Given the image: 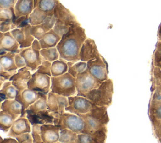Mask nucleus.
<instances>
[{
  "mask_svg": "<svg viewBox=\"0 0 161 143\" xmlns=\"http://www.w3.org/2000/svg\"><path fill=\"white\" fill-rule=\"evenodd\" d=\"M87 39L85 29L80 24L70 27L69 31L64 34L57 45L60 58L67 61H78L82 44Z\"/></svg>",
  "mask_w": 161,
  "mask_h": 143,
  "instance_id": "1",
  "label": "nucleus"
},
{
  "mask_svg": "<svg viewBox=\"0 0 161 143\" xmlns=\"http://www.w3.org/2000/svg\"><path fill=\"white\" fill-rule=\"evenodd\" d=\"M53 117V124L60 130L67 129L77 134H90L93 131L87 125L85 120L79 115L65 112L64 114L50 112Z\"/></svg>",
  "mask_w": 161,
  "mask_h": 143,
  "instance_id": "2",
  "label": "nucleus"
},
{
  "mask_svg": "<svg viewBox=\"0 0 161 143\" xmlns=\"http://www.w3.org/2000/svg\"><path fill=\"white\" fill-rule=\"evenodd\" d=\"M113 95V82L112 79L101 82L99 87L89 93L84 95V97L93 103L99 106L109 107L112 104Z\"/></svg>",
  "mask_w": 161,
  "mask_h": 143,
  "instance_id": "3",
  "label": "nucleus"
},
{
  "mask_svg": "<svg viewBox=\"0 0 161 143\" xmlns=\"http://www.w3.org/2000/svg\"><path fill=\"white\" fill-rule=\"evenodd\" d=\"M50 92L67 97L77 95L75 78L68 72L58 77H51Z\"/></svg>",
  "mask_w": 161,
  "mask_h": 143,
  "instance_id": "4",
  "label": "nucleus"
},
{
  "mask_svg": "<svg viewBox=\"0 0 161 143\" xmlns=\"http://www.w3.org/2000/svg\"><path fill=\"white\" fill-rule=\"evenodd\" d=\"M78 115L85 120L87 125L93 132L106 126L109 122L108 107L106 106L95 105L90 112Z\"/></svg>",
  "mask_w": 161,
  "mask_h": 143,
  "instance_id": "5",
  "label": "nucleus"
},
{
  "mask_svg": "<svg viewBox=\"0 0 161 143\" xmlns=\"http://www.w3.org/2000/svg\"><path fill=\"white\" fill-rule=\"evenodd\" d=\"M101 82L92 77L87 69L79 73L75 77V88L77 95L83 96L91 90L99 87Z\"/></svg>",
  "mask_w": 161,
  "mask_h": 143,
  "instance_id": "6",
  "label": "nucleus"
},
{
  "mask_svg": "<svg viewBox=\"0 0 161 143\" xmlns=\"http://www.w3.org/2000/svg\"><path fill=\"white\" fill-rule=\"evenodd\" d=\"M68 99L69 104L65 108V112L76 115L86 114L90 112L95 105L91 101L82 96L75 95L69 97Z\"/></svg>",
  "mask_w": 161,
  "mask_h": 143,
  "instance_id": "7",
  "label": "nucleus"
},
{
  "mask_svg": "<svg viewBox=\"0 0 161 143\" xmlns=\"http://www.w3.org/2000/svg\"><path fill=\"white\" fill-rule=\"evenodd\" d=\"M51 77L35 72L28 82V88L45 95L50 92Z\"/></svg>",
  "mask_w": 161,
  "mask_h": 143,
  "instance_id": "8",
  "label": "nucleus"
},
{
  "mask_svg": "<svg viewBox=\"0 0 161 143\" xmlns=\"http://www.w3.org/2000/svg\"><path fill=\"white\" fill-rule=\"evenodd\" d=\"M87 63V70L97 80L103 82L109 78L108 63L102 56L99 58L90 60Z\"/></svg>",
  "mask_w": 161,
  "mask_h": 143,
  "instance_id": "9",
  "label": "nucleus"
},
{
  "mask_svg": "<svg viewBox=\"0 0 161 143\" xmlns=\"http://www.w3.org/2000/svg\"><path fill=\"white\" fill-rule=\"evenodd\" d=\"M68 97L50 92L47 95V110L49 112L64 114L69 106Z\"/></svg>",
  "mask_w": 161,
  "mask_h": 143,
  "instance_id": "10",
  "label": "nucleus"
},
{
  "mask_svg": "<svg viewBox=\"0 0 161 143\" xmlns=\"http://www.w3.org/2000/svg\"><path fill=\"white\" fill-rule=\"evenodd\" d=\"M40 51V50L35 49L31 46L20 49L19 54L24 58L26 66L30 68L31 72H35L42 63V58Z\"/></svg>",
  "mask_w": 161,
  "mask_h": 143,
  "instance_id": "11",
  "label": "nucleus"
},
{
  "mask_svg": "<svg viewBox=\"0 0 161 143\" xmlns=\"http://www.w3.org/2000/svg\"><path fill=\"white\" fill-rule=\"evenodd\" d=\"M30 29L31 25L28 24L21 28H16L11 31V34L19 44L20 49L30 47L35 39L31 35Z\"/></svg>",
  "mask_w": 161,
  "mask_h": 143,
  "instance_id": "12",
  "label": "nucleus"
},
{
  "mask_svg": "<svg viewBox=\"0 0 161 143\" xmlns=\"http://www.w3.org/2000/svg\"><path fill=\"white\" fill-rule=\"evenodd\" d=\"M100 57H101V55L97 50L94 40L93 39L87 38L82 44L80 50V61L87 62L90 60L99 58Z\"/></svg>",
  "mask_w": 161,
  "mask_h": 143,
  "instance_id": "13",
  "label": "nucleus"
},
{
  "mask_svg": "<svg viewBox=\"0 0 161 143\" xmlns=\"http://www.w3.org/2000/svg\"><path fill=\"white\" fill-rule=\"evenodd\" d=\"M42 93L31 90L29 88H26L21 92L18 93L16 100H18L22 105V114L21 117H25V113H26L28 108L35 102L42 95Z\"/></svg>",
  "mask_w": 161,
  "mask_h": 143,
  "instance_id": "14",
  "label": "nucleus"
},
{
  "mask_svg": "<svg viewBox=\"0 0 161 143\" xmlns=\"http://www.w3.org/2000/svg\"><path fill=\"white\" fill-rule=\"evenodd\" d=\"M53 16L56 18V21L69 26L80 24L70 11L60 2L53 11Z\"/></svg>",
  "mask_w": 161,
  "mask_h": 143,
  "instance_id": "15",
  "label": "nucleus"
},
{
  "mask_svg": "<svg viewBox=\"0 0 161 143\" xmlns=\"http://www.w3.org/2000/svg\"><path fill=\"white\" fill-rule=\"evenodd\" d=\"M31 75L32 74L30 68L25 66L18 70L17 73L9 80L11 81L12 85L15 87L19 93L28 88V82L30 80Z\"/></svg>",
  "mask_w": 161,
  "mask_h": 143,
  "instance_id": "16",
  "label": "nucleus"
},
{
  "mask_svg": "<svg viewBox=\"0 0 161 143\" xmlns=\"http://www.w3.org/2000/svg\"><path fill=\"white\" fill-rule=\"evenodd\" d=\"M108 129L104 126L90 134H78L77 143H105Z\"/></svg>",
  "mask_w": 161,
  "mask_h": 143,
  "instance_id": "17",
  "label": "nucleus"
},
{
  "mask_svg": "<svg viewBox=\"0 0 161 143\" xmlns=\"http://www.w3.org/2000/svg\"><path fill=\"white\" fill-rule=\"evenodd\" d=\"M60 129L54 124H45L40 125V135L44 143L58 142Z\"/></svg>",
  "mask_w": 161,
  "mask_h": 143,
  "instance_id": "18",
  "label": "nucleus"
},
{
  "mask_svg": "<svg viewBox=\"0 0 161 143\" xmlns=\"http://www.w3.org/2000/svg\"><path fill=\"white\" fill-rule=\"evenodd\" d=\"M0 50L1 51L19 53V44L11 34V31L1 33Z\"/></svg>",
  "mask_w": 161,
  "mask_h": 143,
  "instance_id": "19",
  "label": "nucleus"
},
{
  "mask_svg": "<svg viewBox=\"0 0 161 143\" xmlns=\"http://www.w3.org/2000/svg\"><path fill=\"white\" fill-rule=\"evenodd\" d=\"M31 132V126L28 119L25 117H19L14 122L7 135L8 137L16 138L24 133Z\"/></svg>",
  "mask_w": 161,
  "mask_h": 143,
  "instance_id": "20",
  "label": "nucleus"
},
{
  "mask_svg": "<svg viewBox=\"0 0 161 143\" xmlns=\"http://www.w3.org/2000/svg\"><path fill=\"white\" fill-rule=\"evenodd\" d=\"M33 9L34 0H17L14 7L15 19L21 16H29Z\"/></svg>",
  "mask_w": 161,
  "mask_h": 143,
  "instance_id": "21",
  "label": "nucleus"
},
{
  "mask_svg": "<svg viewBox=\"0 0 161 143\" xmlns=\"http://www.w3.org/2000/svg\"><path fill=\"white\" fill-rule=\"evenodd\" d=\"M15 55V53L1 51L0 67H2L5 71L18 70V68L14 61Z\"/></svg>",
  "mask_w": 161,
  "mask_h": 143,
  "instance_id": "22",
  "label": "nucleus"
},
{
  "mask_svg": "<svg viewBox=\"0 0 161 143\" xmlns=\"http://www.w3.org/2000/svg\"><path fill=\"white\" fill-rule=\"evenodd\" d=\"M1 110L18 117L22 114V105L16 99L3 101L1 104Z\"/></svg>",
  "mask_w": 161,
  "mask_h": 143,
  "instance_id": "23",
  "label": "nucleus"
},
{
  "mask_svg": "<svg viewBox=\"0 0 161 143\" xmlns=\"http://www.w3.org/2000/svg\"><path fill=\"white\" fill-rule=\"evenodd\" d=\"M61 40V37L58 36L53 29L45 33L44 36L39 40L42 49L56 47L57 44Z\"/></svg>",
  "mask_w": 161,
  "mask_h": 143,
  "instance_id": "24",
  "label": "nucleus"
},
{
  "mask_svg": "<svg viewBox=\"0 0 161 143\" xmlns=\"http://www.w3.org/2000/svg\"><path fill=\"white\" fill-rule=\"evenodd\" d=\"M18 91L14 86L12 85V82L10 80L4 82L1 87L0 93L1 96V102L4 100H13L15 99Z\"/></svg>",
  "mask_w": 161,
  "mask_h": 143,
  "instance_id": "25",
  "label": "nucleus"
},
{
  "mask_svg": "<svg viewBox=\"0 0 161 143\" xmlns=\"http://www.w3.org/2000/svg\"><path fill=\"white\" fill-rule=\"evenodd\" d=\"M19 117L12 115L8 112L0 111V129L4 132H9L14 122Z\"/></svg>",
  "mask_w": 161,
  "mask_h": 143,
  "instance_id": "26",
  "label": "nucleus"
},
{
  "mask_svg": "<svg viewBox=\"0 0 161 143\" xmlns=\"http://www.w3.org/2000/svg\"><path fill=\"white\" fill-rule=\"evenodd\" d=\"M46 110H47V95L45 94H42L41 97L31 105L26 110V111H30L35 114L43 113Z\"/></svg>",
  "mask_w": 161,
  "mask_h": 143,
  "instance_id": "27",
  "label": "nucleus"
},
{
  "mask_svg": "<svg viewBox=\"0 0 161 143\" xmlns=\"http://www.w3.org/2000/svg\"><path fill=\"white\" fill-rule=\"evenodd\" d=\"M68 72L67 61L64 59L59 58L52 63L51 73L52 77H58Z\"/></svg>",
  "mask_w": 161,
  "mask_h": 143,
  "instance_id": "28",
  "label": "nucleus"
},
{
  "mask_svg": "<svg viewBox=\"0 0 161 143\" xmlns=\"http://www.w3.org/2000/svg\"><path fill=\"white\" fill-rule=\"evenodd\" d=\"M48 14L38 7L35 8L28 16V23L31 26L43 23Z\"/></svg>",
  "mask_w": 161,
  "mask_h": 143,
  "instance_id": "29",
  "label": "nucleus"
},
{
  "mask_svg": "<svg viewBox=\"0 0 161 143\" xmlns=\"http://www.w3.org/2000/svg\"><path fill=\"white\" fill-rule=\"evenodd\" d=\"M68 73L75 78L79 73L84 72L87 69V63L82 61H67Z\"/></svg>",
  "mask_w": 161,
  "mask_h": 143,
  "instance_id": "30",
  "label": "nucleus"
},
{
  "mask_svg": "<svg viewBox=\"0 0 161 143\" xmlns=\"http://www.w3.org/2000/svg\"><path fill=\"white\" fill-rule=\"evenodd\" d=\"M78 134L67 129L60 130L58 141L61 143H77Z\"/></svg>",
  "mask_w": 161,
  "mask_h": 143,
  "instance_id": "31",
  "label": "nucleus"
},
{
  "mask_svg": "<svg viewBox=\"0 0 161 143\" xmlns=\"http://www.w3.org/2000/svg\"><path fill=\"white\" fill-rule=\"evenodd\" d=\"M40 52L42 58L52 63L60 58V54L57 47L42 48Z\"/></svg>",
  "mask_w": 161,
  "mask_h": 143,
  "instance_id": "32",
  "label": "nucleus"
},
{
  "mask_svg": "<svg viewBox=\"0 0 161 143\" xmlns=\"http://www.w3.org/2000/svg\"><path fill=\"white\" fill-rule=\"evenodd\" d=\"M58 3V0H39L37 7L46 12L48 16H53V11Z\"/></svg>",
  "mask_w": 161,
  "mask_h": 143,
  "instance_id": "33",
  "label": "nucleus"
},
{
  "mask_svg": "<svg viewBox=\"0 0 161 143\" xmlns=\"http://www.w3.org/2000/svg\"><path fill=\"white\" fill-rule=\"evenodd\" d=\"M52 29L45 23H43L40 24L31 26L30 32L31 35L35 38L40 40L45 33Z\"/></svg>",
  "mask_w": 161,
  "mask_h": 143,
  "instance_id": "34",
  "label": "nucleus"
},
{
  "mask_svg": "<svg viewBox=\"0 0 161 143\" xmlns=\"http://www.w3.org/2000/svg\"><path fill=\"white\" fill-rule=\"evenodd\" d=\"M159 85H161V69L158 66L153 65L152 71V92H154L156 87Z\"/></svg>",
  "mask_w": 161,
  "mask_h": 143,
  "instance_id": "35",
  "label": "nucleus"
},
{
  "mask_svg": "<svg viewBox=\"0 0 161 143\" xmlns=\"http://www.w3.org/2000/svg\"><path fill=\"white\" fill-rule=\"evenodd\" d=\"M15 19L14 8L0 9V22Z\"/></svg>",
  "mask_w": 161,
  "mask_h": 143,
  "instance_id": "36",
  "label": "nucleus"
},
{
  "mask_svg": "<svg viewBox=\"0 0 161 143\" xmlns=\"http://www.w3.org/2000/svg\"><path fill=\"white\" fill-rule=\"evenodd\" d=\"M51 66H52V62L42 58V63L38 67L36 72H38V73L47 75L50 77H52Z\"/></svg>",
  "mask_w": 161,
  "mask_h": 143,
  "instance_id": "37",
  "label": "nucleus"
},
{
  "mask_svg": "<svg viewBox=\"0 0 161 143\" xmlns=\"http://www.w3.org/2000/svg\"><path fill=\"white\" fill-rule=\"evenodd\" d=\"M41 124H35L31 127V134L33 138V143H43V140L40 135Z\"/></svg>",
  "mask_w": 161,
  "mask_h": 143,
  "instance_id": "38",
  "label": "nucleus"
},
{
  "mask_svg": "<svg viewBox=\"0 0 161 143\" xmlns=\"http://www.w3.org/2000/svg\"><path fill=\"white\" fill-rule=\"evenodd\" d=\"M70 27V26L65 25L63 23H61L60 22L56 21V23L53 26V29L58 36H60L62 38L64 34H65L69 31Z\"/></svg>",
  "mask_w": 161,
  "mask_h": 143,
  "instance_id": "39",
  "label": "nucleus"
},
{
  "mask_svg": "<svg viewBox=\"0 0 161 143\" xmlns=\"http://www.w3.org/2000/svg\"><path fill=\"white\" fill-rule=\"evenodd\" d=\"M150 119L152 122L155 134L158 139L159 142L161 143V120L153 117H150Z\"/></svg>",
  "mask_w": 161,
  "mask_h": 143,
  "instance_id": "40",
  "label": "nucleus"
},
{
  "mask_svg": "<svg viewBox=\"0 0 161 143\" xmlns=\"http://www.w3.org/2000/svg\"><path fill=\"white\" fill-rule=\"evenodd\" d=\"M16 26L14 23L13 20H8L0 22V31L1 33H6L11 31Z\"/></svg>",
  "mask_w": 161,
  "mask_h": 143,
  "instance_id": "41",
  "label": "nucleus"
},
{
  "mask_svg": "<svg viewBox=\"0 0 161 143\" xmlns=\"http://www.w3.org/2000/svg\"><path fill=\"white\" fill-rule=\"evenodd\" d=\"M19 143H33V138L31 132L24 133L15 138Z\"/></svg>",
  "mask_w": 161,
  "mask_h": 143,
  "instance_id": "42",
  "label": "nucleus"
},
{
  "mask_svg": "<svg viewBox=\"0 0 161 143\" xmlns=\"http://www.w3.org/2000/svg\"><path fill=\"white\" fill-rule=\"evenodd\" d=\"M17 0H0V9L14 8Z\"/></svg>",
  "mask_w": 161,
  "mask_h": 143,
  "instance_id": "43",
  "label": "nucleus"
},
{
  "mask_svg": "<svg viewBox=\"0 0 161 143\" xmlns=\"http://www.w3.org/2000/svg\"><path fill=\"white\" fill-rule=\"evenodd\" d=\"M149 117L161 120V104L155 107L154 109L148 111Z\"/></svg>",
  "mask_w": 161,
  "mask_h": 143,
  "instance_id": "44",
  "label": "nucleus"
},
{
  "mask_svg": "<svg viewBox=\"0 0 161 143\" xmlns=\"http://www.w3.org/2000/svg\"><path fill=\"white\" fill-rule=\"evenodd\" d=\"M14 61L16 63V65L18 68V69L22 68L25 66H26V62L24 60V58L21 56L19 53H16L15 57H14Z\"/></svg>",
  "mask_w": 161,
  "mask_h": 143,
  "instance_id": "45",
  "label": "nucleus"
},
{
  "mask_svg": "<svg viewBox=\"0 0 161 143\" xmlns=\"http://www.w3.org/2000/svg\"><path fill=\"white\" fill-rule=\"evenodd\" d=\"M161 58V41L157 43L155 50L153 53V62H155Z\"/></svg>",
  "mask_w": 161,
  "mask_h": 143,
  "instance_id": "46",
  "label": "nucleus"
},
{
  "mask_svg": "<svg viewBox=\"0 0 161 143\" xmlns=\"http://www.w3.org/2000/svg\"><path fill=\"white\" fill-rule=\"evenodd\" d=\"M1 139V143H19L15 138L13 137H8V138H4L2 139V137H0Z\"/></svg>",
  "mask_w": 161,
  "mask_h": 143,
  "instance_id": "47",
  "label": "nucleus"
},
{
  "mask_svg": "<svg viewBox=\"0 0 161 143\" xmlns=\"http://www.w3.org/2000/svg\"><path fill=\"white\" fill-rule=\"evenodd\" d=\"M32 48H35V49H36V50H40L42 49V47H41V45H40V41L38 40L37 39H35L34 41H33L32 43V45L31 46Z\"/></svg>",
  "mask_w": 161,
  "mask_h": 143,
  "instance_id": "48",
  "label": "nucleus"
},
{
  "mask_svg": "<svg viewBox=\"0 0 161 143\" xmlns=\"http://www.w3.org/2000/svg\"><path fill=\"white\" fill-rule=\"evenodd\" d=\"M153 65L154 66H158V67L160 68V69H161V58H160V60H157V61H155V62H153Z\"/></svg>",
  "mask_w": 161,
  "mask_h": 143,
  "instance_id": "49",
  "label": "nucleus"
},
{
  "mask_svg": "<svg viewBox=\"0 0 161 143\" xmlns=\"http://www.w3.org/2000/svg\"><path fill=\"white\" fill-rule=\"evenodd\" d=\"M158 40L159 41H161V23L159 26L158 28Z\"/></svg>",
  "mask_w": 161,
  "mask_h": 143,
  "instance_id": "50",
  "label": "nucleus"
},
{
  "mask_svg": "<svg viewBox=\"0 0 161 143\" xmlns=\"http://www.w3.org/2000/svg\"><path fill=\"white\" fill-rule=\"evenodd\" d=\"M39 0H34V9L37 7Z\"/></svg>",
  "mask_w": 161,
  "mask_h": 143,
  "instance_id": "51",
  "label": "nucleus"
},
{
  "mask_svg": "<svg viewBox=\"0 0 161 143\" xmlns=\"http://www.w3.org/2000/svg\"><path fill=\"white\" fill-rule=\"evenodd\" d=\"M43 143H44V142H43ZM55 143H61V142H60L58 141V142H55Z\"/></svg>",
  "mask_w": 161,
  "mask_h": 143,
  "instance_id": "52",
  "label": "nucleus"
}]
</instances>
